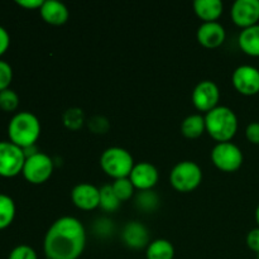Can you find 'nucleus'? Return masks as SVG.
Returning a JSON list of instances; mask_svg holds the SVG:
<instances>
[{
    "mask_svg": "<svg viewBox=\"0 0 259 259\" xmlns=\"http://www.w3.org/2000/svg\"><path fill=\"white\" fill-rule=\"evenodd\" d=\"M86 245L82 223L73 217H62L47 230L43 250L47 259H77Z\"/></svg>",
    "mask_w": 259,
    "mask_h": 259,
    "instance_id": "nucleus-1",
    "label": "nucleus"
},
{
    "mask_svg": "<svg viewBox=\"0 0 259 259\" xmlns=\"http://www.w3.org/2000/svg\"><path fill=\"white\" fill-rule=\"evenodd\" d=\"M40 134V123L34 114L29 111L17 113L9 121L8 136L12 143L20 148L34 146Z\"/></svg>",
    "mask_w": 259,
    "mask_h": 259,
    "instance_id": "nucleus-2",
    "label": "nucleus"
},
{
    "mask_svg": "<svg viewBox=\"0 0 259 259\" xmlns=\"http://www.w3.org/2000/svg\"><path fill=\"white\" fill-rule=\"evenodd\" d=\"M206 132L211 138L220 142H230L238 131V118L234 111L224 105H218L205 115Z\"/></svg>",
    "mask_w": 259,
    "mask_h": 259,
    "instance_id": "nucleus-3",
    "label": "nucleus"
},
{
    "mask_svg": "<svg viewBox=\"0 0 259 259\" xmlns=\"http://www.w3.org/2000/svg\"><path fill=\"white\" fill-rule=\"evenodd\" d=\"M134 159L131 152L120 147L106 148L100 156V166L103 171L114 180L131 176L134 167Z\"/></svg>",
    "mask_w": 259,
    "mask_h": 259,
    "instance_id": "nucleus-4",
    "label": "nucleus"
},
{
    "mask_svg": "<svg viewBox=\"0 0 259 259\" xmlns=\"http://www.w3.org/2000/svg\"><path fill=\"white\" fill-rule=\"evenodd\" d=\"M202 181V171L196 162L182 161L172 168L169 182L180 192H190L196 189Z\"/></svg>",
    "mask_w": 259,
    "mask_h": 259,
    "instance_id": "nucleus-5",
    "label": "nucleus"
},
{
    "mask_svg": "<svg viewBox=\"0 0 259 259\" xmlns=\"http://www.w3.org/2000/svg\"><path fill=\"white\" fill-rule=\"evenodd\" d=\"M243 152L232 142H220L212 148L211 161L224 172H234L243 164Z\"/></svg>",
    "mask_w": 259,
    "mask_h": 259,
    "instance_id": "nucleus-6",
    "label": "nucleus"
},
{
    "mask_svg": "<svg viewBox=\"0 0 259 259\" xmlns=\"http://www.w3.org/2000/svg\"><path fill=\"white\" fill-rule=\"evenodd\" d=\"M53 161L46 153L38 152L34 156L25 158L23 166V176L28 182L33 185H39L47 181L53 172Z\"/></svg>",
    "mask_w": 259,
    "mask_h": 259,
    "instance_id": "nucleus-7",
    "label": "nucleus"
},
{
    "mask_svg": "<svg viewBox=\"0 0 259 259\" xmlns=\"http://www.w3.org/2000/svg\"><path fill=\"white\" fill-rule=\"evenodd\" d=\"M25 156L12 142H0V176L14 177L23 171Z\"/></svg>",
    "mask_w": 259,
    "mask_h": 259,
    "instance_id": "nucleus-8",
    "label": "nucleus"
},
{
    "mask_svg": "<svg viewBox=\"0 0 259 259\" xmlns=\"http://www.w3.org/2000/svg\"><path fill=\"white\" fill-rule=\"evenodd\" d=\"M191 98L197 110L209 113L218 106V101L220 99L219 88L214 81L204 80L195 86Z\"/></svg>",
    "mask_w": 259,
    "mask_h": 259,
    "instance_id": "nucleus-9",
    "label": "nucleus"
},
{
    "mask_svg": "<svg viewBox=\"0 0 259 259\" xmlns=\"http://www.w3.org/2000/svg\"><path fill=\"white\" fill-rule=\"evenodd\" d=\"M234 88L243 95H255L259 93V70L254 66L242 65L233 72Z\"/></svg>",
    "mask_w": 259,
    "mask_h": 259,
    "instance_id": "nucleus-10",
    "label": "nucleus"
},
{
    "mask_svg": "<svg viewBox=\"0 0 259 259\" xmlns=\"http://www.w3.org/2000/svg\"><path fill=\"white\" fill-rule=\"evenodd\" d=\"M230 14L233 22L243 29L258 24L259 0H237L233 4Z\"/></svg>",
    "mask_w": 259,
    "mask_h": 259,
    "instance_id": "nucleus-11",
    "label": "nucleus"
},
{
    "mask_svg": "<svg viewBox=\"0 0 259 259\" xmlns=\"http://www.w3.org/2000/svg\"><path fill=\"white\" fill-rule=\"evenodd\" d=\"M71 199L78 209L94 210L100 206V189L88 182H82L73 187Z\"/></svg>",
    "mask_w": 259,
    "mask_h": 259,
    "instance_id": "nucleus-12",
    "label": "nucleus"
},
{
    "mask_svg": "<svg viewBox=\"0 0 259 259\" xmlns=\"http://www.w3.org/2000/svg\"><path fill=\"white\" fill-rule=\"evenodd\" d=\"M129 179L139 191L152 190L158 182V169L149 162H139L134 164Z\"/></svg>",
    "mask_w": 259,
    "mask_h": 259,
    "instance_id": "nucleus-13",
    "label": "nucleus"
},
{
    "mask_svg": "<svg viewBox=\"0 0 259 259\" xmlns=\"http://www.w3.org/2000/svg\"><path fill=\"white\" fill-rule=\"evenodd\" d=\"M121 239L126 247L132 249H141L148 247L149 232L142 223L129 222L121 230Z\"/></svg>",
    "mask_w": 259,
    "mask_h": 259,
    "instance_id": "nucleus-14",
    "label": "nucleus"
},
{
    "mask_svg": "<svg viewBox=\"0 0 259 259\" xmlns=\"http://www.w3.org/2000/svg\"><path fill=\"white\" fill-rule=\"evenodd\" d=\"M200 45L206 48H217L224 43L227 33L224 27L218 22H204L196 33Z\"/></svg>",
    "mask_w": 259,
    "mask_h": 259,
    "instance_id": "nucleus-15",
    "label": "nucleus"
},
{
    "mask_svg": "<svg viewBox=\"0 0 259 259\" xmlns=\"http://www.w3.org/2000/svg\"><path fill=\"white\" fill-rule=\"evenodd\" d=\"M39 13L43 20L52 25L65 24L70 17L67 7L58 0H45Z\"/></svg>",
    "mask_w": 259,
    "mask_h": 259,
    "instance_id": "nucleus-16",
    "label": "nucleus"
},
{
    "mask_svg": "<svg viewBox=\"0 0 259 259\" xmlns=\"http://www.w3.org/2000/svg\"><path fill=\"white\" fill-rule=\"evenodd\" d=\"M222 0H195L194 9L197 17L205 22H215L223 13Z\"/></svg>",
    "mask_w": 259,
    "mask_h": 259,
    "instance_id": "nucleus-17",
    "label": "nucleus"
},
{
    "mask_svg": "<svg viewBox=\"0 0 259 259\" xmlns=\"http://www.w3.org/2000/svg\"><path fill=\"white\" fill-rule=\"evenodd\" d=\"M238 42L243 52L249 56L259 57V24L244 28L240 32Z\"/></svg>",
    "mask_w": 259,
    "mask_h": 259,
    "instance_id": "nucleus-18",
    "label": "nucleus"
},
{
    "mask_svg": "<svg viewBox=\"0 0 259 259\" xmlns=\"http://www.w3.org/2000/svg\"><path fill=\"white\" fill-rule=\"evenodd\" d=\"M147 259H174L175 247L169 240L156 239L147 247Z\"/></svg>",
    "mask_w": 259,
    "mask_h": 259,
    "instance_id": "nucleus-19",
    "label": "nucleus"
},
{
    "mask_svg": "<svg viewBox=\"0 0 259 259\" xmlns=\"http://www.w3.org/2000/svg\"><path fill=\"white\" fill-rule=\"evenodd\" d=\"M206 131V125H205V116L200 115V114H192L187 118L184 119L181 124V133L184 134L186 138H199L204 132Z\"/></svg>",
    "mask_w": 259,
    "mask_h": 259,
    "instance_id": "nucleus-20",
    "label": "nucleus"
},
{
    "mask_svg": "<svg viewBox=\"0 0 259 259\" xmlns=\"http://www.w3.org/2000/svg\"><path fill=\"white\" fill-rule=\"evenodd\" d=\"M15 218V204L8 195L0 194V230L5 229Z\"/></svg>",
    "mask_w": 259,
    "mask_h": 259,
    "instance_id": "nucleus-21",
    "label": "nucleus"
},
{
    "mask_svg": "<svg viewBox=\"0 0 259 259\" xmlns=\"http://www.w3.org/2000/svg\"><path fill=\"white\" fill-rule=\"evenodd\" d=\"M120 200L114 192L111 185H104L100 187V207L108 212H113L120 206Z\"/></svg>",
    "mask_w": 259,
    "mask_h": 259,
    "instance_id": "nucleus-22",
    "label": "nucleus"
},
{
    "mask_svg": "<svg viewBox=\"0 0 259 259\" xmlns=\"http://www.w3.org/2000/svg\"><path fill=\"white\" fill-rule=\"evenodd\" d=\"M159 204L158 195L152 190H146V191H139L136 197V205L141 210L147 212L154 211Z\"/></svg>",
    "mask_w": 259,
    "mask_h": 259,
    "instance_id": "nucleus-23",
    "label": "nucleus"
},
{
    "mask_svg": "<svg viewBox=\"0 0 259 259\" xmlns=\"http://www.w3.org/2000/svg\"><path fill=\"white\" fill-rule=\"evenodd\" d=\"M111 186H113L114 192H115V195L120 201H125V200L131 199L134 194V189H136L129 177L115 180L111 184Z\"/></svg>",
    "mask_w": 259,
    "mask_h": 259,
    "instance_id": "nucleus-24",
    "label": "nucleus"
},
{
    "mask_svg": "<svg viewBox=\"0 0 259 259\" xmlns=\"http://www.w3.org/2000/svg\"><path fill=\"white\" fill-rule=\"evenodd\" d=\"M83 123H85V115H83V111L81 109L71 108L63 114V124L68 129L76 131V129L81 128Z\"/></svg>",
    "mask_w": 259,
    "mask_h": 259,
    "instance_id": "nucleus-25",
    "label": "nucleus"
},
{
    "mask_svg": "<svg viewBox=\"0 0 259 259\" xmlns=\"http://www.w3.org/2000/svg\"><path fill=\"white\" fill-rule=\"evenodd\" d=\"M19 105V96L12 89H7V90L0 93V109L4 111H14Z\"/></svg>",
    "mask_w": 259,
    "mask_h": 259,
    "instance_id": "nucleus-26",
    "label": "nucleus"
},
{
    "mask_svg": "<svg viewBox=\"0 0 259 259\" xmlns=\"http://www.w3.org/2000/svg\"><path fill=\"white\" fill-rule=\"evenodd\" d=\"M13 80L12 66L5 61L0 60V93L9 89L10 82Z\"/></svg>",
    "mask_w": 259,
    "mask_h": 259,
    "instance_id": "nucleus-27",
    "label": "nucleus"
},
{
    "mask_svg": "<svg viewBox=\"0 0 259 259\" xmlns=\"http://www.w3.org/2000/svg\"><path fill=\"white\" fill-rule=\"evenodd\" d=\"M8 259H38L37 253L29 245H18L10 252Z\"/></svg>",
    "mask_w": 259,
    "mask_h": 259,
    "instance_id": "nucleus-28",
    "label": "nucleus"
},
{
    "mask_svg": "<svg viewBox=\"0 0 259 259\" xmlns=\"http://www.w3.org/2000/svg\"><path fill=\"white\" fill-rule=\"evenodd\" d=\"M88 125L90 128V131L94 132V133H106L110 124H109L108 119L105 116L95 115L93 118H90V120L88 121Z\"/></svg>",
    "mask_w": 259,
    "mask_h": 259,
    "instance_id": "nucleus-29",
    "label": "nucleus"
},
{
    "mask_svg": "<svg viewBox=\"0 0 259 259\" xmlns=\"http://www.w3.org/2000/svg\"><path fill=\"white\" fill-rule=\"evenodd\" d=\"M113 230H114V227L113 224H111L110 220L101 218V219H99L98 222H96L95 233H99L101 237H106V235L111 234Z\"/></svg>",
    "mask_w": 259,
    "mask_h": 259,
    "instance_id": "nucleus-30",
    "label": "nucleus"
},
{
    "mask_svg": "<svg viewBox=\"0 0 259 259\" xmlns=\"http://www.w3.org/2000/svg\"><path fill=\"white\" fill-rule=\"evenodd\" d=\"M245 137L248 141L253 144H259V123L258 121H252L248 124L245 129Z\"/></svg>",
    "mask_w": 259,
    "mask_h": 259,
    "instance_id": "nucleus-31",
    "label": "nucleus"
},
{
    "mask_svg": "<svg viewBox=\"0 0 259 259\" xmlns=\"http://www.w3.org/2000/svg\"><path fill=\"white\" fill-rule=\"evenodd\" d=\"M247 245L258 254L259 253V227L252 229L247 234Z\"/></svg>",
    "mask_w": 259,
    "mask_h": 259,
    "instance_id": "nucleus-32",
    "label": "nucleus"
},
{
    "mask_svg": "<svg viewBox=\"0 0 259 259\" xmlns=\"http://www.w3.org/2000/svg\"><path fill=\"white\" fill-rule=\"evenodd\" d=\"M10 45V37L8 30L0 25V56L4 55Z\"/></svg>",
    "mask_w": 259,
    "mask_h": 259,
    "instance_id": "nucleus-33",
    "label": "nucleus"
},
{
    "mask_svg": "<svg viewBox=\"0 0 259 259\" xmlns=\"http://www.w3.org/2000/svg\"><path fill=\"white\" fill-rule=\"evenodd\" d=\"M45 0H17V4L25 9H40Z\"/></svg>",
    "mask_w": 259,
    "mask_h": 259,
    "instance_id": "nucleus-34",
    "label": "nucleus"
},
{
    "mask_svg": "<svg viewBox=\"0 0 259 259\" xmlns=\"http://www.w3.org/2000/svg\"><path fill=\"white\" fill-rule=\"evenodd\" d=\"M255 220H257V224L259 227V204H258L257 209H255Z\"/></svg>",
    "mask_w": 259,
    "mask_h": 259,
    "instance_id": "nucleus-35",
    "label": "nucleus"
},
{
    "mask_svg": "<svg viewBox=\"0 0 259 259\" xmlns=\"http://www.w3.org/2000/svg\"><path fill=\"white\" fill-rule=\"evenodd\" d=\"M257 259H259V253L257 254Z\"/></svg>",
    "mask_w": 259,
    "mask_h": 259,
    "instance_id": "nucleus-36",
    "label": "nucleus"
}]
</instances>
